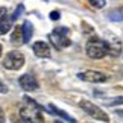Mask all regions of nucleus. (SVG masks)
<instances>
[{
  "label": "nucleus",
  "instance_id": "nucleus-1",
  "mask_svg": "<svg viewBox=\"0 0 123 123\" xmlns=\"http://www.w3.org/2000/svg\"><path fill=\"white\" fill-rule=\"evenodd\" d=\"M85 52L91 59H102L105 55H108V43L99 38H91L85 46Z\"/></svg>",
  "mask_w": 123,
  "mask_h": 123
},
{
  "label": "nucleus",
  "instance_id": "nucleus-2",
  "mask_svg": "<svg viewBox=\"0 0 123 123\" xmlns=\"http://www.w3.org/2000/svg\"><path fill=\"white\" fill-rule=\"evenodd\" d=\"M79 106H81L84 110V112H87L90 117H93V119H96V120H100L103 123H110V116H108L100 106H97L96 103H93L91 100L82 99V100L79 102Z\"/></svg>",
  "mask_w": 123,
  "mask_h": 123
},
{
  "label": "nucleus",
  "instance_id": "nucleus-3",
  "mask_svg": "<svg viewBox=\"0 0 123 123\" xmlns=\"http://www.w3.org/2000/svg\"><path fill=\"white\" fill-rule=\"evenodd\" d=\"M49 40H50V43L53 44V47H55L56 50H62V49H65V47L70 46L68 29H67V27H64V26L56 27L55 31L50 32Z\"/></svg>",
  "mask_w": 123,
  "mask_h": 123
},
{
  "label": "nucleus",
  "instance_id": "nucleus-4",
  "mask_svg": "<svg viewBox=\"0 0 123 123\" xmlns=\"http://www.w3.org/2000/svg\"><path fill=\"white\" fill-rule=\"evenodd\" d=\"M25 55L21 52H17V50H12V52H8V55L5 56L3 59V67L8 68V70H20L23 65H25Z\"/></svg>",
  "mask_w": 123,
  "mask_h": 123
},
{
  "label": "nucleus",
  "instance_id": "nucleus-5",
  "mask_svg": "<svg viewBox=\"0 0 123 123\" xmlns=\"http://www.w3.org/2000/svg\"><path fill=\"white\" fill-rule=\"evenodd\" d=\"M41 110L32 106H21L20 108V119L25 123H44V117L41 114Z\"/></svg>",
  "mask_w": 123,
  "mask_h": 123
},
{
  "label": "nucleus",
  "instance_id": "nucleus-6",
  "mask_svg": "<svg viewBox=\"0 0 123 123\" xmlns=\"http://www.w3.org/2000/svg\"><path fill=\"white\" fill-rule=\"evenodd\" d=\"M78 78L85 82H93V84H103L108 81L106 74L102 72H97V70H85V72L78 74Z\"/></svg>",
  "mask_w": 123,
  "mask_h": 123
},
{
  "label": "nucleus",
  "instance_id": "nucleus-7",
  "mask_svg": "<svg viewBox=\"0 0 123 123\" xmlns=\"http://www.w3.org/2000/svg\"><path fill=\"white\" fill-rule=\"evenodd\" d=\"M18 84H20V87L25 90V91H35V90L40 88V84L38 81L35 79V76H32V74L26 73L23 74V76H20V79H18Z\"/></svg>",
  "mask_w": 123,
  "mask_h": 123
},
{
  "label": "nucleus",
  "instance_id": "nucleus-8",
  "mask_svg": "<svg viewBox=\"0 0 123 123\" xmlns=\"http://www.w3.org/2000/svg\"><path fill=\"white\" fill-rule=\"evenodd\" d=\"M32 49H34V53L38 56V58H50V55H52L50 46L47 44V43H44V41H37V43H34Z\"/></svg>",
  "mask_w": 123,
  "mask_h": 123
},
{
  "label": "nucleus",
  "instance_id": "nucleus-9",
  "mask_svg": "<svg viewBox=\"0 0 123 123\" xmlns=\"http://www.w3.org/2000/svg\"><path fill=\"white\" fill-rule=\"evenodd\" d=\"M21 32H23V43H29L32 35H34V26H32V23L26 20L21 26Z\"/></svg>",
  "mask_w": 123,
  "mask_h": 123
},
{
  "label": "nucleus",
  "instance_id": "nucleus-10",
  "mask_svg": "<svg viewBox=\"0 0 123 123\" xmlns=\"http://www.w3.org/2000/svg\"><path fill=\"white\" fill-rule=\"evenodd\" d=\"M122 53V43L120 41H110L108 43V55L114 56V58H117V56H120Z\"/></svg>",
  "mask_w": 123,
  "mask_h": 123
},
{
  "label": "nucleus",
  "instance_id": "nucleus-11",
  "mask_svg": "<svg viewBox=\"0 0 123 123\" xmlns=\"http://www.w3.org/2000/svg\"><path fill=\"white\" fill-rule=\"evenodd\" d=\"M49 110L52 111V114H56V116H59V117H62L64 120H67V122H70V123H76V119H73V117H70L68 114H65V112L62 111V110H59V108H56L53 103H50L49 105Z\"/></svg>",
  "mask_w": 123,
  "mask_h": 123
},
{
  "label": "nucleus",
  "instance_id": "nucleus-12",
  "mask_svg": "<svg viewBox=\"0 0 123 123\" xmlns=\"http://www.w3.org/2000/svg\"><path fill=\"white\" fill-rule=\"evenodd\" d=\"M108 18L111 21H123V8H114L108 12Z\"/></svg>",
  "mask_w": 123,
  "mask_h": 123
},
{
  "label": "nucleus",
  "instance_id": "nucleus-13",
  "mask_svg": "<svg viewBox=\"0 0 123 123\" xmlns=\"http://www.w3.org/2000/svg\"><path fill=\"white\" fill-rule=\"evenodd\" d=\"M11 43L12 44H23V32H21V26H15L14 32L11 35Z\"/></svg>",
  "mask_w": 123,
  "mask_h": 123
},
{
  "label": "nucleus",
  "instance_id": "nucleus-14",
  "mask_svg": "<svg viewBox=\"0 0 123 123\" xmlns=\"http://www.w3.org/2000/svg\"><path fill=\"white\" fill-rule=\"evenodd\" d=\"M11 27H12V20H11V17H5L0 20V35H5V34H8L9 31H11Z\"/></svg>",
  "mask_w": 123,
  "mask_h": 123
},
{
  "label": "nucleus",
  "instance_id": "nucleus-15",
  "mask_svg": "<svg viewBox=\"0 0 123 123\" xmlns=\"http://www.w3.org/2000/svg\"><path fill=\"white\" fill-rule=\"evenodd\" d=\"M88 3L91 5L94 9H102V8H105L106 0H88Z\"/></svg>",
  "mask_w": 123,
  "mask_h": 123
},
{
  "label": "nucleus",
  "instance_id": "nucleus-16",
  "mask_svg": "<svg viewBox=\"0 0 123 123\" xmlns=\"http://www.w3.org/2000/svg\"><path fill=\"white\" fill-rule=\"evenodd\" d=\"M23 11H25V6H23V5H18L17 9H15V12H14L12 15H11V20H12V21H15L17 18H18V17H20L21 14H23Z\"/></svg>",
  "mask_w": 123,
  "mask_h": 123
},
{
  "label": "nucleus",
  "instance_id": "nucleus-17",
  "mask_svg": "<svg viewBox=\"0 0 123 123\" xmlns=\"http://www.w3.org/2000/svg\"><path fill=\"white\" fill-rule=\"evenodd\" d=\"M110 105H123V96H119V97H116V99H112V100L110 102Z\"/></svg>",
  "mask_w": 123,
  "mask_h": 123
},
{
  "label": "nucleus",
  "instance_id": "nucleus-18",
  "mask_svg": "<svg viewBox=\"0 0 123 123\" xmlns=\"http://www.w3.org/2000/svg\"><path fill=\"white\" fill-rule=\"evenodd\" d=\"M0 123H6V116H5V111L2 106H0Z\"/></svg>",
  "mask_w": 123,
  "mask_h": 123
},
{
  "label": "nucleus",
  "instance_id": "nucleus-19",
  "mask_svg": "<svg viewBox=\"0 0 123 123\" xmlns=\"http://www.w3.org/2000/svg\"><path fill=\"white\" fill-rule=\"evenodd\" d=\"M50 20H59V12L58 11H52L50 12Z\"/></svg>",
  "mask_w": 123,
  "mask_h": 123
},
{
  "label": "nucleus",
  "instance_id": "nucleus-20",
  "mask_svg": "<svg viewBox=\"0 0 123 123\" xmlns=\"http://www.w3.org/2000/svg\"><path fill=\"white\" fill-rule=\"evenodd\" d=\"M6 14H8V11H6V8L0 6V20H2V18H5V17H6Z\"/></svg>",
  "mask_w": 123,
  "mask_h": 123
},
{
  "label": "nucleus",
  "instance_id": "nucleus-21",
  "mask_svg": "<svg viewBox=\"0 0 123 123\" xmlns=\"http://www.w3.org/2000/svg\"><path fill=\"white\" fill-rule=\"evenodd\" d=\"M0 93L5 94V93H8V88H6V85H5L2 81H0Z\"/></svg>",
  "mask_w": 123,
  "mask_h": 123
},
{
  "label": "nucleus",
  "instance_id": "nucleus-22",
  "mask_svg": "<svg viewBox=\"0 0 123 123\" xmlns=\"http://www.w3.org/2000/svg\"><path fill=\"white\" fill-rule=\"evenodd\" d=\"M116 112H117V116H120L122 119H123V110H117Z\"/></svg>",
  "mask_w": 123,
  "mask_h": 123
},
{
  "label": "nucleus",
  "instance_id": "nucleus-23",
  "mask_svg": "<svg viewBox=\"0 0 123 123\" xmlns=\"http://www.w3.org/2000/svg\"><path fill=\"white\" fill-rule=\"evenodd\" d=\"M14 123H25V122H23L21 119H18V120H14Z\"/></svg>",
  "mask_w": 123,
  "mask_h": 123
},
{
  "label": "nucleus",
  "instance_id": "nucleus-24",
  "mask_svg": "<svg viewBox=\"0 0 123 123\" xmlns=\"http://www.w3.org/2000/svg\"><path fill=\"white\" fill-rule=\"evenodd\" d=\"M2 52H3V49H2V44H0V56H2Z\"/></svg>",
  "mask_w": 123,
  "mask_h": 123
},
{
  "label": "nucleus",
  "instance_id": "nucleus-25",
  "mask_svg": "<svg viewBox=\"0 0 123 123\" xmlns=\"http://www.w3.org/2000/svg\"><path fill=\"white\" fill-rule=\"evenodd\" d=\"M55 123H62V122H55Z\"/></svg>",
  "mask_w": 123,
  "mask_h": 123
}]
</instances>
